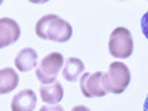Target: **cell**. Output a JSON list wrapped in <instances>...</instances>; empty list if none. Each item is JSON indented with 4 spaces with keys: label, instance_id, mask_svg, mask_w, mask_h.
<instances>
[{
    "label": "cell",
    "instance_id": "cell-1",
    "mask_svg": "<svg viewBox=\"0 0 148 111\" xmlns=\"http://www.w3.org/2000/svg\"><path fill=\"white\" fill-rule=\"evenodd\" d=\"M36 34L43 40L65 43L71 39L73 28L70 22L59 18L58 15H45L36 24Z\"/></svg>",
    "mask_w": 148,
    "mask_h": 111
},
{
    "label": "cell",
    "instance_id": "cell-2",
    "mask_svg": "<svg viewBox=\"0 0 148 111\" xmlns=\"http://www.w3.org/2000/svg\"><path fill=\"white\" fill-rule=\"evenodd\" d=\"M129 83H130V71L126 64L119 62V61L110 64L108 71L102 76V84L107 93L120 95L126 90Z\"/></svg>",
    "mask_w": 148,
    "mask_h": 111
},
{
    "label": "cell",
    "instance_id": "cell-3",
    "mask_svg": "<svg viewBox=\"0 0 148 111\" xmlns=\"http://www.w3.org/2000/svg\"><path fill=\"white\" fill-rule=\"evenodd\" d=\"M108 51L114 58L126 59L133 52V39L132 34L125 27H117L113 30L108 42Z\"/></svg>",
    "mask_w": 148,
    "mask_h": 111
},
{
    "label": "cell",
    "instance_id": "cell-4",
    "mask_svg": "<svg viewBox=\"0 0 148 111\" xmlns=\"http://www.w3.org/2000/svg\"><path fill=\"white\" fill-rule=\"evenodd\" d=\"M64 65V56L53 52V53H49L46 55L42 62L39 64V68L36 71V77L42 84H51L53 82H56V77Z\"/></svg>",
    "mask_w": 148,
    "mask_h": 111
},
{
    "label": "cell",
    "instance_id": "cell-5",
    "mask_svg": "<svg viewBox=\"0 0 148 111\" xmlns=\"http://www.w3.org/2000/svg\"><path fill=\"white\" fill-rule=\"evenodd\" d=\"M104 73L96 71L93 74L84 73L80 77V90L86 98H101L107 95V90L102 84Z\"/></svg>",
    "mask_w": 148,
    "mask_h": 111
},
{
    "label": "cell",
    "instance_id": "cell-6",
    "mask_svg": "<svg viewBox=\"0 0 148 111\" xmlns=\"http://www.w3.org/2000/svg\"><path fill=\"white\" fill-rule=\"evenodd\" d=\"M21 36V28L18 22L12 18H2L0 19V46L6 47L15 43Z\"/></svg>",
    "mask_w": 148,
    "mask_h": 111
},
{
    "label": "cell",
    "instance_id": "cell-7",
    "mask_svg": "<svg viewBox=\"0 0 148 111\" xmlns=\"http://www.w3.org/2000/svg\"><path fill=\"white\" fill-rule=\"evenodd\" d=\"M36 105H37V96L34 90L24 89L12 98L10 110L12 111H33Z\"/></svg>",
    "mask_w": 148,
    "mask_h": 111
},
{
    "label": "cell",
    "instance_id": "cell-8",
    "mask_svg": "<svg viewBox=\"0 0 148 111\" xmlns=\"http://www.w3.org/2000/svg\"><path fill=\"white\" fill-rule=\"evenodd\" d=\"M40 96L42 99L51 105H58L64 98V89H62V84L53 82L51 84H43L40 88Z\"/></svg>",
    "mask_w": 148,
    "mask_h": 111
},
{
    "label": "cell",
    "instance_id": "cell-9",
    "mask_svg": "<svg viewBox=\"0 0 148 111\" xmlns=\"http://www.w3.org/2000/svg\"><path fill=\"white\" fill-rule=\"evenodd\" d=\"M37 52L31 47H24L21 52H18L16 58H15V65L21 73H27L30 70H33L37 64Z\"/></svg>",
    "mask_w": 148,
    "mask_h": 111
},
{
    "label": "cell",
    "instance_id": "cell-10",
    "mask_svg": "<svg viewBox=\"0 0 148 111\" xmlns=\"http://www.w3.org/2000/svg\"><path fill=\"white\" fill-rule=\"evenodd\" d=\"M84 71V64L83 61L79 58H68L64 62V68H62V77L67 82H77L79 77L83 76Z\"/></svg>",
    "mask_w": 148,
    "mask_h": 111
},
{
    "label": "cell",
    "instance_id": "cell-11",
    "mask_svg": "<svg viewBox=\"0 0 148 111\" xmlns=\"http://www.w3.org/2000/svg\"><path fill=\"white\" fill-rule=\"evenodd\" d=\"M19 82V76L14 68H2L0 71V92L2 93H9L12 92Z\"/></svg>",
    "mask_w": 148,
    "mask_h": 111
},
{
    "label": "cell",
    "instance_id": "cell-12",
    "mask_svg": "<svg viewBox=\"0 0 148 111\" xmlns=\"http://www.w3.org/2000/svg\"><path fill=\"white\" fill-rule=\"evenodd\" d=\"M141 30L145 36V39L148 40V12H145L144 16L141 18Z\"/></svg>",
    "mask_w": 148,
    "mask_h": 111
},
{
    "label": "cell",
    "instance_id": "cell-13",
    "mask_svg": "<svg viewBox=\"0 0 148 111\" xmlns=\"http://www.w3.org/2000/svg\"><path fill=\"white\" fill-rule=\"evenodd\" d=\"M40 111H64V108L59 105H45L40 108Z\"/></svg>",
    "mask_w": 148,
    "mask_h": 111
},
{
    "label": "cell",
    "instance_id": "cell-14",
    "mask_svg": "<svg viewBox=\"0 0 148 111\" xmlns=\"http://www.w3.org/2000/svg\"><path fill=\"white\" fill-rule=\"evenodd\" d=\"M71 111H90L88 107H83V105H77V107H74Z\"/></svg>",
    "mask_w": 148,
    "mask_h": 111
},
{
    "label": "cell",
    "instance_id": "cell-15",
    "mask_svg": "<svg viewBox=\"0 0 148 111\" xmlns=\"http://www.w3.org/2000/svg\"><path fill=\"white\" fill-rule=\"evenodd\" d=\"M144 111H148V95H147L145 102H144Z\"/></svg>",
    "mask_w": 148,
    "mask_h": 111
}]
</instances>
